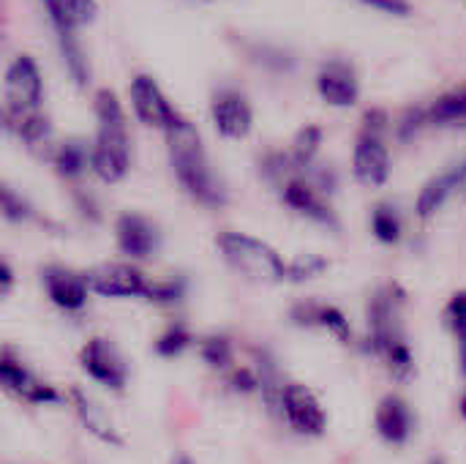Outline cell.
<instances>
[{
	"label": "cell",
	"mask_w": 466,
	"mask_h": 464,
	"mask_svg": "<svg viewBox=\"0 0 466 464\" xmlns=\"http://www.w3.org/2000/svg\"><path fill=\"white\" fill-rule=\"evenodd\" d=\"M164 139H167L172 172L177 183L186 189V194L205 208H213V211L224 208L229 202V191L208 161V150H205L199 129L188 118L177 115L164 129Z\"/></svg>",
	"instance_id": "6da1fadb"
},
{
	"label": "cell",
	"mask_w": 466,
	"mask_h": 464,
	"mask_svg": "<svg viewBox=\"0 0 466 464\" xmlns=\"http://www.w3.org/2000/svg\"><path fill=\"white\" fill-rule=\"evenodd\" d=\"M404 301L407 293L396 282L380 287L369 301V347L385 361L390 375L401 383L415 377V358L401 325Z\"/></svg>",
	"instance_id": "7a4b0ae2"
},
{
	"label": "cell",
	"mask_w": 466,
	"mask_h": 464,
	"mask_svg": "<svg viewBox=\"0 0 466 464\" xmlns=\"http://www.w3.org/2000/svg\"><path fill=\"white\" fill-rule=\"evenodd\" d=\"M96 112V139L90 153V170L104 183H120L131 170V139L128 118L120 98L112 90H98L93 98Z\"/></svg>",
	"instance_id": "3957f363"
},
{
	"label": "cell",
	"mask_w": 466,
	"mask_h": 464,
	"mask_svg": "<svg viewBox=\"0 0 466 464\" xmlns=\"http://www.w3.org/2000/svg\"><path fill=\"white\" fill-rule=\"evenodd\" d=\"M216 249L227 260V265L257 284H279L287 279V260L265 241L238 232V230H221L216 235Z\"/></svg>",
	"instance_id": "277c9868"
},
{
	"label": "cell",
	"mask_w": 466,
	"mask_h": 464,
	"mask_svg": "<svg viewBox=\"0 0 466 464\" xmlns=\"http://www.w3.org/2000/svg\"><path fill=\"white\" fill-rule=\"evenodd\" d=\"M390 129V118L385 109L374 107L363 115L355 150H352V175L371 189H380L390 178V150L385 134Z\"/></svg>",
	"instance_id": "5b68a950"
},
{
	"label": "cell",
	"mask_w": 466,
	"mask_h": 464,
	"mask_svg": "<svg viewBox=\"0 0 466 464\" xmlns=\"http://www.w3.org/2000/svg\"><path fill=\"white\" fill-rule=\"evenodd\" d=\"M44 77L30 55H16L3 77V115H25L41 109Z\"/></svg>",
	"instance_id": "8992f818"
},
{
	"label": "cell",
	"mask_w": 466,
	"mask_h": 464,
	"mask_svg": "<svg viewBox=\"0 0 466 464\" xmlns=\"http://www.w3.org/2000/svg\"><path fill=\"white\" fill-rule=\"evenodd\" d=\"M90 293L104 298H147L150 282L131 263H98L85 271Z\"/></svg>",
	"instance_id": "52a82bcc"
},
{
	"label": "cell",
	"mask_w": 466,
	"mask_h": 464,
	"mask_svg": "<svg viewBox=\"0 0 466 464\" xmlns=\"http://www.w3.org/2000/svg\"><path fill=\"white\" fill-rule=\"evenodd\" d=\"M79 364L96 383H101L112 391H123L128 383V364H126L123 353L104 336H93L79 350Z\"/></svg>",
	"instance_id": "ba28073f"
},
{
	"label": "cell",
	"mask_w": 466,
	"mask_h": 464,
	"mask_svg": "<svg viewBox=\"0 0 466 464\" xmlns=\"http://www.w3.org/2000/svg\"><path fill=\"white\" fill-rule=\"evenodd\" d=\"M281 200L287 208H292L295 213L317 222L319 227L328 230H341V219L336 213V208L330 205V197L322 194L309 178H289L287 183H281Z\"/></svg>",
	"instance_id": "9c48e42d"
},
{
	"label": "cell",
	"mask_w": 466,
	"mask_h": 464,
	"mask_svg": "<svg viewBox=\"0 0 466 464\" xmlns=\"http://www.w3.org/2000/svg\"><path fill=\"white\" fill-rule=\"evenodd\" d=\"M210 118H213V126H216L218 137H224V139H243V137L251 134L254 107H251V101L240 90L221 88L210 98Z\"/></svg>",
	"instance_id": "30bf717a"
},
{
	"label": "cell",
	"mask_w": 466,
	"mask_h": 464,
	"mask_svg": "<svg viewBox=\"0 0 466 464\" xmlns=\"http://www.w3.org/2000/svg\"><path fill=\"white\" fill-rule=\"evenodd\" d=\"M115 241L128 260H147L161 246V230L150 216L137 211H123L115 219Z\"/></svg>",
	"instance_id": "8fae6325"
},
{
	"label": "cell",
	"mask_w": 466,
	"mask_h": 464,
	"mask_svg": "<svg viewBox=\"0 0 466 464\" xmlns=\"http://www.w3.org/2000/svg\"><path fill=\"white\" fill-rule=\"evenodd\" d=\"M128 96H131V107H134V115L142 126L147 129H158L164 131L180 112L169 104V98L164 96V90L158 88V82L150 77V74H137L131 79V88H128Z\"/></svg>",
	"instance_id": "7c38bea8"
},
{
	"label": "cell",
	"mask_w": 466,
	"mask_h": 464,
	"mask_svg": "<svg viewBox=\"0 0 466 464\" xmlns=\"http://www.w3.org/2000/svg\"><path fill=\"white\" fill-rule=\"evenodd\" d=\"M281 413L287 416L289 427L298 435H309V438H319L328 427L325 410L319 405V399L314 397L311 388L300 386V383H287L284 394H281Z\"/></svg>",
	"instance_id": "4fadbf2b"
},
{
	"label": "cell",
	"mask_w": 466,
	"mask_h": 464,
	"mask_svg": "<svg viewBox=\"0 0 466 464\" xmlns=\"http://www.w3.org/2000/svg\"><path fill=\"white\" fill-rule=\"evenodd\" d=\"M317 93L328 107L350 109L360 98V82L347 60H328L317 74Z\"/></svg>",
	"instance_id": "5bb4252c"
},
{
	"label": "cell",
	"mask_w": 466,
	"mask_h": 464,
	"mask_svg": "<svg viewBox=\"0 0 466 464\" xmlns=\"http://www.w3.org/2000/svg\"><path fill=\"white\" fill-rule=\"evenodd\" d=\"M41 284H44L49 301L63 312H79L87 304L90 284H87L85 273H76L66 265H44Z\"/></svg>",
	"instance_id": "9a60e30c"
},
{
	"label": "cell",
	"mask_w": 466,
	"mask_h": 464,
	"mask_svg": "<svg viewBox=\"0 0 466 464\" xmlns=\"http://www.w3.org/2000/svg\"><path fill=\"white\" fill-rule=\"evenodd\" d=\"M0 380H3V386H5L11 394H16V397L25 399V402H33V405H52V402H60V394H57L52 386H46L44 380H38L27 366H22L8 350H5L3 358H0Z\"/></svg>",
	"instance_id": "2e32d148"
},
{
	"label": "cell",
	"mask_w": 466,
	"mask_h": 464,
	"mask_svg": "<svg viewBox=\"0 0 466 464\" xmlns=\"http://www.w3.org/2000/svg\"><path fill=\"white\" fill-rule=\"evenodd\" d=\"M461 189H466V159L461 164H456V167H451V170L434 175V178L420 189V194H418V200H415V213H418V219H420V222L434 219V216L445 208V202H448L456 191H461Z\"/></svg>",
	"instance_id": "e0dca14e"
},
{
	"label": "cell",
	"mask_w": 466,
	"mask_h": 464,
	"mask_svg": "<svg viewBox=\"0 0 466 464\" xmlns=\"http://www.w3.org/2000/svg\"><path fill=\"white\" fill-rule=\"evenodd\" d=\"M292 323L303 325V328H325L328 334H333L341 345L352 342V325L344 317V312L333 304L325 301H300L292 306L289 312Z\"/></svg>",
	"instance_id": "ac0fdd59"
},
{
	"label": "cell",
	"mask_w": 466,
	"mask_h": 464,
	"mask_svg": "<svg viewBox=\"0 0 466 464\" xmlns=\"http://www.w3.org/2000/svg\"><path fill=\"white\" fill-rule=\"evenodd\" d=\"M46 8L49 22L55 25V33H76L79 27H87L98 16L96 0H41Z\"/></svg>",
	"instance_id": "d6986e66"
},
{
	"label": "cell",
	"mask_w": 466,
	"mask_h": 464,
	"mask_svg": "<svg viewBox=\"0 0 466 464\" xmlns=\"http://www.w3.org/2000/svg\"><path fill=\"white\" fill-rule=\"evenodd\" d=\"M412 410L404 399L399 397H385L377 407V432L388 440V443H407L412 435Z\"/></svg>",
	"instance_id": "ffe728a7"
},
{
	"label": "cell",
	"mask_w": 466,
	"mask_h": 464,
	"mask_svg": "<svg viewBox=\"0 0 466 464\" xmlns=\"http://www.w3.org/2000/svg\"><path fill=\"white\" fill-rule=\"evenodd\" d=\"M71 399H74V407H76V413H79V418H82V424L87 427V432H90V435H96L101 443L123 446V438L117 435L115 424L109 421V416L104 413V407H101V405H96V402H93L90 397H85L79 388H74V391H71Z\"/></svg>",
	"instance_id": "44dd1931"
},
{
	"label": "cell",
	"mask_w": 466,
	"mask_h": 464,
	"mask_svg": "<svg viewBox=\"0 0 466 464\" xmlns=\"http://www.w3.org/2000/svg\"><path fill=\"white\" fill-rule=\"evenodd\" d=\"M3 126L27 148L44 145L52 134V120L41 109L25 112V115H3Z\"/></svg>",
	"instance_id": "7402d4cb"
},
{
	"label": "cell",
	"mask_w": 466,
	"mask_h": 464,
	"mask_svg": "<svg viewBox=\"0 0 466 464\" xmlns=\"http://www.w3.org/2000/svg\"><path fill=\"white\" fill-rule=\"evenodd\" d=\"M90 153H93V148H87V142H82V139L60 142L55 156H52L55 172L63 180H79L85 175V170L90 167Z\"/></svg>",
	"instance_id": "603a6c76"
},
{
	"label": "cell",
	"mask_w": 466,
	"mask_h": 464,
	"mask_svg": "<svg viewBox=\"0 0 466 464\" xmlns=\"http://www.w3.org/2000/svg\"><path fill=\"white\" fill-rule=\"evenodd\" d=\"M429 123L466 129V85L437 96V101L429 107Z\"/></svg>",
	"instance_id": "cb8c5ba5"
},
{
	"label": "cell",
	"mask_w": 466,
	"mask_h": 464,
	"mask_svg": "<svg viewBox=\"0 0 466 464\" xmlns=\"http://www.w3.org/2000/svg\"><path fill=\"white\" fill-rule=\"evenodd\" d=\"M319 145H322V129L317 123H309V126L298 129V134L292 137L289 148H284L289 161H292V167H295V172H303V170L311 167L314 156L319 153Z\"/></svg>",
	"instance_id": "d4e9b609"
},
{
	"label": "cell",
	"mask_w": 466,
	"mask_h": 464,
	"mask_svg": "<svg viewBox=\"0 0 466 464\" xmlns=\"http://www.w3.org/2000/svg\"><path fill=\"white\" fill-rule=\"evenodd\" d=\"M57 41H60V55L66 60V68L71 74V79L85 88L90 82V66H87V57L76 41V33H57Z\"/></svg>",
	"instance_id": "484cf974"
},
{
	"label": "cell",
	"mask_w": 466,
	"mask_h": 464,
	"mask_svg": "<svg viewBox=\"0 0 466 464\" xmlns=\"http://www.w3.org/2000/svg\"><path fill=\"white\" fill-rule=\"evenodd\" d=\"M401 230H404L401 216H399V211H396L390 202H380V205L371 211V232H374V238H377L380 243H385V246L399 243Z\"/></svg>",
	"instance_id": "4316f807"
},
{
	"label": "cell",
	"mask_w": 466,
	"mask_h": 464,
	"mask_svg": "<svg viewBox=\"0 0 466 464\" xmlns=\"http://www.w3.org/2000/svg\"><path fill=\"white\" fill-rule=\"evenodd\" d=\"M330 268V260L325 254H298L292 260H287V282H295V284H303V282H311V279H319L322 273H328Z\"/></svg>",
	"instance_id": "83f0119b"
},
{
	"label": "cell",
	"mask_w": 466,
	"mask_h": 464,
	"mask_svg": "<svg viewBox=\"0 0 466 464\" xmlns=\"http://www.w3.org/2000/svg\"><path fill=\"white\" fill-rule=\"evenodd\" d=\"M0 211H3V219H5L8 224H25V222L38 219L35 208H33L19 191H14L8 183L0 186Z\"/></svg>",
	"instance_id": "f1b7e54d"
},
{
	"label": "cell",
	"mask_w": 466,
	"mask_h": 464,
	"mask_svg": "<svg viewBox=\"0 0 466 464\" xmlns=\"http://www.w3.org/2000/svg\"><path fill=\"white\" fill-rule=\"evenodd\" d=\"M445 317H448V325H451V331H453V336H456L461 369H464L466 375V290L456 293V295L448 301Z\"/></svg>",
	"instance_id": "f546056e"
},
{
	"label": "cell",
	"mask_w": 466,
	"mask_h": 464,
	"mask_svg": "<svg viewBox=\"0 0 466 464\" xmlns=\"http://www.w3.org/2000/svg\"><path fill=\"white\" fill-rule=\"evenodd\" d=\"M202 358L213 366V369H229L232 366V342L224 334H213L208 339H202Z\"/></svg>",
	"instance_id": "4dcf8cb0"
},
{
	"label": "cell",
	"mask_w": 466,
	"mask_h": 464,
	"mask_svg": "<svg viewBox=\"0 0 466 464\" xmlns=\"http://www.w3.org/2000/svg\"><path fill=\"white\" fill-rule=\"evenodd\" d=\"M191 342H194V336L188 334V328L177 323V325H169V328L158 336L156 353H158L161 358H175V356H180Z\"/></svg>",
	"instance_id": "1f68e13d"
},
{
	"label": "cell",
	"mask_w": 466,
	"mask_h": 464,
	"mask_svg": "<svg viewBox=\"0 0 466 464\" xmlns=\"http://www.w3.org/2000/svg\"><path fill=\"white\" fill-rule=\"evenodd\" d=\"M186 295V279H164V282H150V293L147 301L156 304H175Z\"/></svg>",
	"instance_id": "d6a6232c"
},
{
	"label": "cell",
	"mask_w": 466,
	"mask_h": 464,
	"mask_svg": "<svg viewBox=\"0 0 466 464\" xmlns=\"http://www.w3.org/2000/svg\"><path fill=\"white\" fill-rule=\"evenodd\" d=\"M423 123H429V109H407V115H404V120L399 126V137L412 139L420 131Z\"/></svg>",
	"instance_id": "836d02e7"
},
{
	"label": "cell",
	"mask_w": 466,
	"mask_h": 464,
	"mask_svg": "<svg viewBox=\"0 0 466 464\" xmlns=\"http://www.w3.org/2000/svg\"><path fill=\"white\" fill-rule=\"evenodd\" d=\"M374 11H382V14H390V16H410L412 14V3L410 0H358Z\"/></svg>",
	"instance_id": "e575fe53"
},
{
	"label": "cell",
	"mask_w": 466,
	"mask_h": 464,
	"mask_svg": "<svg viewBox=\"0 0 466 464\" xmlns=\"http://www.w3.org/2000/svg\"><path fill=\"white\" fill-rule=\"evenodd\" d=\"M229 386H232L235 391L251 394V391H257V388H259V375H257V372H251V369H232V375H229Z\"/></svg>",
	"instance_id": "d590c367"
},
{
	"label": "cell",
	"mask_w": 466,
	"mask_h": 464,
	"mask_svg": "<svg viewBox=\"0 0 466 464\" xmlns=\"http://www.w3.org/2000/svg\"><path fill=\"white\" fill-rule=\"evenodd\" d=\"M11 290H14V273H11V265L3 260V263H0V295L8 298Z\"/></svg>",
	"instance_id": "8d00e7d4"
},
{
	"label": "cell",
	"mask_w": 466,
	"mask_h": 464,
	"mask_svg": "<svg viewBox=\"0 0 466 464\" xmlns=\"http://www.w3.org/2000/svg\"><path fill=\"white\" fill-rule=\"evenodd\" d=\"M175 464H194V462H191L188 457H177V459H175Z\"/></svg>",
	"instance_id": "74e56055"
},
{
	"label": "cell",
	"mask_w": 466,
	"mask_h": 464,
	"mask_svg": "<svg viewBox=\"0 0 466 464\" xmlns=\"http://www.w3.org/2000/svg\"><path fill=\"white\" fill-rule=\"evenodd\" d=\"M461 410H464V418H466V397H464V402H461Z\"/></svg>",
	"instance_id": "f35d334b"
},
{
	"label": "cell",
	"mask_w": 466,
	"mask_h": 464,
	"mask_svg": "<svg viewBox=\"0 0 466 464\" xmlns=\"http://www.w3.org/2000/svg\"><path fill=\"white\" fill-rule=\"evenodd\" d=\"M431 464H442V462H431Z\"/></svg>",
	"instance_id": "ab89813d"
}]
</instances>
